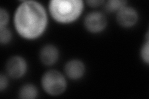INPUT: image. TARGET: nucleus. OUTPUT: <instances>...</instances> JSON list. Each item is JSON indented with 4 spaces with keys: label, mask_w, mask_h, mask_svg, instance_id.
I'll use <instances>...</instances> for the list:
<instances>
[{
    "label": "nucleus",
    "mask_w": 149,
    "mask_h": 99,
    "mask_svg": "<svg viewBox=\"0 0 149 99\" xmlns=\"http://www.w3.org/2000/svg\"><path fill=\"white\" fill-rule=\"evenodd\" d=\"M13 24L17 34L22 39L29 41L39 39L48 27L47 11L38 1H23L16 9Z\"/></svg>",
    "instance_id": "f257e3e1"
},
{
    "label": "nucleus",
    "mask_w": 149,
    "mask_h": 99,
    "mask_svg": "<svg viewBox=\"0 0 149 99\" xmlns=\"http://www.w3.org/2000/svg\"><path fill=\"white\" fill-rule=\"evenodd\" d=\"M82 0H51L48 11L51 18L62 25L72 24L78 21L84 11Z\"/></svg>",
    "instance_id": "f03ea898"
},
{
    "label": "nucleus",
    "mask_w": 149,
    "mask_h": 99,
    "mask_svg": "<svg viewBox=\"0 0 149 99\" xmlns=\"http://www.w3.org/2000/svg\"><path fill=\"white\" fill-rule=\"evenodd\" d=\"M40 84L44 91L52 97L62 95L67 90L68 85L65 75L56 69L45 71L41 77Z\"/></svg>",
    "instance_id": "7ed1b4c3"
},
{
    "label": "nucleus",
    "mask_w": 149,
    "mask_h": 99,
    "mask_svg": "<svg viewBox=\"0 0 149 99\" xmlns=\"http://www.w3.org/2000/svg\"><path fill=\"white\" fill-rule=\"evenodd\" d=\"M84 27L86 30L92 34H99L108 26L106 16L101 12L92 11L88 13L84 19Z\"/></svg>",
    "instance_id": "20e7f679"
},
{
    "label": "nucleus",
    "mask_w": 149,
    "mask_h": 99,
    "mask_svg": "<svg viewBox=\"0 0 149 99\" xmlns=\"http://www.w3.org/2000/svg\"><path fill=\"white\" fill-rule=\"evenodd\" d=\"M27 60L20 55H14L9 58L6 63V74L13 79L24 77L28 70Z\"/></svg>",
    "instance_id": "39448f33"
},
{
    "label": "nucleus",
    "mask_w": 149,
    "mask_h": 99,
    "mask_svg": "<svg viewBox=\"0 0 149 99\" xmlns=\"http://www.w3.org/2000/svg\"><path fill=\"white\" fill-rule=\"evenodd\" d=\"M116 19L118 24L121 27L130 29L137 24L139 14L136 8L127 4L116 14Z\"/></svg>",
    "instance_id": "423d86ee"
},
{
    "label": "nucleus",
    "mask_w": 149,
    "mask_h": 99,
    "mask_svg": "<svg viewBox=\"0 0 149 99\" xmlns=\"http://www.w3.org/2000/svg\"><path fill=\"white\" fill-rule=\"evenodd\" d=\"M86 67L81 60L72 59L68 60L64 66V74L73 81L81 79L86 74Z\"/></svg>",
    "instance_id": "0eeeda50"
},
{
    "label": "nucleus",
    "mask_w": 149,
    "mask_h": 99,
    "mask_svg": "<svg viewBox=\"0 0 149 99\" xmlns=\"http://www.w3.org/2000/svg\"><path fill=\"white\" fill-rule=\"evenodd\" d=\"M60 58V50L58 47L53 44H47L43 46L39 51L40 62L47 66L57 63Z\"/></svg>",
    "instance_id": "6e6552de"
},
{
    "label": "nucleus",
    "mask_w": 149,
    "mask_h": 99,
    "mask_svg": "<svg viewBox=\"0 0 149 99\" xmlns=\"http://www.w3.org/2000/svg\"><path fill=\"white\" fill-rule=\"evenodd\" d=\"M39 95V91L35 85L27 83L20 87L18 97L21 99H35Z\"/></svg>",
    "instance_id": "1a4fd4ad"
},
{
    "label": "nucleus",
    "mask_w": 149,
    "mask_h": 99,
    "mask_svg": "<svg viewBox=\"0 0 149 99\" xmlns=\"http://www.w3.org/2000/svg\"><path fill=\"white\" fill-rule=\"evenodd\" d=\"M127 4V1L125 0H109L104 2V8L108 12L116 14Z\"/></svg>",
    "instance_id": "9d476101"
},
{
    "label": "nucleus",
    "mask_w": 149,
    "mask_h": 99,
    "mask_svg": "<svg viewBox=\"0 0 149 99\" xmlns=\"http://www.w3.org/2000/svg\"><path fill=\"white\" fill-rule=\"evenodd\" d=\"M140 58L144 64L147 65L149 63V34L147 31L145 37V42L141 46L139 51Z\"/></svg>",
    "instance_id": "9b49d317"
},
{
    "label": "nucleus",
    "mask_w": 149,
    "mask_h": 99,
    "mask_svg": "<svg viewBox=\"0 0 149 99\" xmlns=\"http://www.w3.org/2000/svg\"><path fill=\"white\" fill-rule=\"evenodd\" d=\"M13 39V34L8 27H0V44L2 45L9 44Z\"/></svg>",
    "instance_id": "f8f14e48"
},
{
    "label": "nucleus",
    "mask_w": 149,
    "mask_h": 99,
    "mask_svg": "<svg viewBox=\"0 0 149 99\" xmlns=\"http://www.w3.org/2000/svg\"><path fill=\"white\" fill-rule=\"evenodd\" d=\"M9 22V15L5 8H0V27H8Z\"/></svg>",
    "instance_id": "ddd939ff"
},
{
    "label": "nucleus",
    "mask_w": 149,
    "mask_h": 99,
    "mask_svg": "<svg viewBox=\"0 0 149 99\" xmlns=\"http://www.w3.org/2000/svg\"><path fill=\"white\" fill-rule=\"evenodd\" d=\"M6 74L1 73L0 74V92H3L9 86V78Z\"/></svg>",
    "instance_id": "4468645a"
},
{
    "label": "nucleus",
    "mask_w": 149,
    "mask_h": 99,
    "mask_svg": "<svg viewBox=\"0 0 149 99\" xmlns=\"http://www.w3.org/2000/svg\"><path fill=\"white\" fill-rule=\"evenodd\" d=\"M104 1H102V0H88V1H86L87 4H88V6L92 8L98 7L104 3Z\"/></svg>",
    "instance_id": "2eb2a0df"
}]
</instances>
